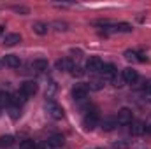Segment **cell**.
Here are the masks:
<instances>
[{"label": "cell", "instance_id": "obj_1", "mask_svg": "<svg viewBox=\"0 0 151 149\" xmlns=\"http://www.w3.org/2000/svg\"><path fill=\"white\" fill-rule=\"evenodd\" d=\"M46 111H47V114H49L53 119H62V117L65 116L62 105H58V104L53 102V100H47V102H46Z\"/></svg>", "mask_w": 151, "mask_h": 149}, {"label": "cell", "instance_id": "obj_2", "mask_svg": "<svg viewBox=\"0 0 151 149\" xmlns=\"http://www.w3.org/2000/svg\"><path fill=\"white\" fill-rule=\"evenodd\" d=\"M102 67H104V63H102V60L97 58V56H91V58L86 62V70H88L90 74H97V72H100Z\"/></svg>", "mask_w": 151, "mask_h": 149}, {"label": "cell", "instance_id": "obj_3", "mask_svg": "<svg viewBox=\"0 0 151 149\" xmlns=\"http://www.w3.org/2000/svg\"><path fill=\"white\" fill-rule=\"evenodd\" d=\"M19 91L28 98V97H32V95H35V93H37V82H35V81H25V82L21 84Z\"/></svg>", "mask_w": 151, "mask_h": 149}, {"label": "cell", "instance_id": "obj_4", "mask_svg": "<svg viewBox=\"0 0 151 149\" xmlns=\"http://www.w3.org/2000/svg\"><path fill=\"white\" fill-rule=\"evenodd\" d=\"M116 121H118V125H132V111L127 109V107L119 109Z\"/></svg>", "mask_w": 151, "mask_h": 149}, {"label": "cell", "instance_id": "obj_5", "mask_svg": "<svg viewBox=\"0 0 151 149\" xmlns=\"http://www.w3.org/2000/svg\"><path fill=\"white\" fill-rule=\"evenodd\" d=\"M97 125H99V114L95 111L88 112V114L84 116V126H86L88 130H93Z\"/></svg>", "mask_w": 151, "mask_h": 149}, {"label": "cell", "instance_id": "obj_6", "mask_svg": "<svg viewBox=\"0 0 151 149\" xmlns=\"http://www.w3.org/2000/svg\"><path fill=\"white\" fill-rule=\"evenodd\" d=\"M2 63H4L5 67H9V69H18V67L21 65V62H19V58H18L16 54H5V56L2 58Z\"/></svg>", "mask_w": 151, "mask_h": 149}, {"label": "cell", "instance_id": "obj_7", "mask_svg": "<svg viewBox=\"0 0 151 149\" xmlns=\"http://www.w3.org/2000/svg\"><path fill=\"white\" fill-rule=\"evenodd\" d=\"M86 95H88V86L86 84H77L72 90V98L74 100H84Z\"/></svg>", "mask_w": 151, "mask_h": 149}, {"label": "cell", "instance_id": "obj_8", "mask_svg": "<svg viewBox=\"0 0 151 149\" xmlns=\"http://www.w3.org/2000/svg\"><path fill=\"white\" fill-rule=\"evenodd\" d=\"M123 79H125V82H128V84H134L137 79H139V74H137V70H134V69H125L123 70Z\"/></svg>", "mask_w": 151, "mask_h": 149}, {"label": "cell", "instance_id": "obj_9", "mask_svg": "<svg viewBox=\"0 0 151 149\" xmlns=\"http://www.w3.org/2000/svg\"><path fill=\"white\" fill-rule=\"evenodd\" d=\"M27 102V97L21 93V91H18V93H14V95H11V104L14 105V107H21L23 104Z\"/></svg>", "mask_w": 151, "mask_h": 149}, {"label": "cell", "instance_id": "obj_10", "mask_svg": "<svg viewBox=\"0 0 151 149\" xmlns=\"http://www.w3.org/2000/svg\"><path fill=\"white\" fill-rule=\"evenodd\" d=\"M56 69L58 70H72L74 69V63L69 58H63V60H58L56 62Z\"/></svg>", "mask_w": 151, "mask_h": 149}, {"label": "cell", "instance_id": "obj_11", "mask_svg": "<svg viewBox=\"0 0 151 149\" xmlns=\"http://www.w3.org/2000/svg\"><path fill=\"white\" fill-rule=\"evenodd\" d=\"M102 74H104V77H107V79H113V75L118 72L116 70V67H114L113 63H106L104 67H102V70H100Z\"/></svg>", "mask_w": 151, "mask_h": 149}, {"label": "cell", "instance_id": "obj_12", "mask_svg": "<svg viewBox=\"0 0 151 149\" xmlns=\"http://www.w3.org/2000/svg\"><path fill=\"white\" fill-rule=\"evenodd\" d=\"M19 40H21V35L19 34H9V35H5V39H4V44L5 46H16Z\"/></svg>", "mask_w": 151, "mask_h": 149}, {"label": "cell", "instance_id": "obj_13", "mask_svg": "<svg viewBox=\"0 0 151 149\" xmlns=\"http://www.w3.org/2000/svg\"><path fill=\"white\" fill-rule=\"evenodd\" d=\"M125 58H127L128 62H146V56H144V54H137V53H134V51H127V53H125Z\"/></svg>", "mask_w": 151, "mask_h": 149}, {"label": "cell", "instance_id": "obj_14", "mask_svg": "<svg viewBox=\"0 0 151 149\" xmlns=\"http://www.w3.org/2000/svg\"><path fill=\"white\" fill-rule=\"evenodd\" d=\"M32 69H34L35 72H44V70L47 69V60H42V58L35 60V62L32 63Z\"/></svg>", "mask_w": 151, "mask_h": 149}, {"label": "cell", "instance_id": "obj_15", "mask_svg": "<svg viewBox=\"0 0 151 149\" xmlns=\"http://www.w3.org/2000/svg\"><path fill=\"white\" fill-rule=\"evenodd\" d=\"M47 142L51 144V148L56 149V148H62L63 146V135H53L47 139Z\"/></svg>", "mask_w": 151, "mask_h": 149}, {"label": "cell", "instance_id": "obj_16", "mask_svg": "<svg viewBox=\"0 0 151 149\" xmlns=\"http://www.w3.org/2000/svg\"><path fill=\"white\" fill-rule=\"evenodd\" d=\"M130 130H132L134 135H141V133L146 132V126H144L141 121H135V123H132V128H130Z\"/></svg>", "mask_w": 151, "mask_h": 149}, {"label": "cell", "instance_id": "obj_17", "mask_svg": "<svg viewBox=\"0 0 151 149\" xmlns=\"http://www.w3.org/2000/svg\"><path fill=\"white\" fill-rule=\"evenodd\" d=\"M14 144V137L12 135H4L0 137V148H11Z\"/></svg>", "mask_w": 151, "mask_h": 149}, {"label": "cell", "instance_id": "obj_18", "mask_svg": "<svg viewBox=\"0 0 151 149\" xmlns=\"http://www.w3.org/2000/svg\"><path fill=\"white\" fill-rule=\"evenodd\" d=\"M7 105H11V93L0 91V107H7Z\"/></svg>", "mask_w": 151, "mask_h": 149}, {"label": "cell", "instance_id": "obj_19", "mask_svg": "<svg viewBox=\"0 0 151 149\" xmlns=\"http://www.w3.org/2000/svg\"><path fill=\"white\" fill-rule=\"evenodd\" d=\"M116 125H118V121H116L114 117H107V119H104V121H102V128H104V130H107V132H109V130H113Z\"/></svg>", "mask_w": 151, "mask_h": 149}, {"label": "cell", "instance_id": "obj_20", "mask_svg": "<svg viewBox=\"0 0 151 149\" xmlns=\"http://www.w3.org/2000/svg\"><path fill=\"white\" fill-rule=\"evenodd\" d=\"M34 32L39 34V35H46L47 34V25L46 23H35L34 25Z\"/></svg>", "mask_w": 151, "mask_h": 149}, {"label": "cell", "instance_id": "obj_21", "mask_svg": "<svg viewBox=\"0 0 151 149\" xmlns=\"http://www.w3.org/2000/svg\"><path fill=\"white\" fill-rule=\"evenodd\" d=\"M39 146L32 140V139H27V140H23L21 144H19V149H37Z\"/></svg>", "mask_w": 151, "mask_h": 149}, {"label": "cell", "instance_id": "obj_22", "mask_svg": "<svg viewBox=\"0 0 151 149\" xmlns=\"http://www.w3.org/2000/svg\"><path fill=\"white\" fill-rule=\"evenodd\" d=\"M111 82H113V86H116V88H121L123 82H125V79H123V75H119L116 72V74L113 75V79H111Z\"/></svg>", "mask_w": 151, "mask_h": 149}, {"label": "cell", "instance_id": "obj_23", "mask_svg": "<svg viewBox=\"0 0 151 149\" xmlns=\"http://www.w3.org/2000/svg\"><path fill=\"white\" fill-rule=\"evenodd\" d=\"M114 30H116V32H125V34H128V32H132V27H130L128 23H118V25L114 27Z\"/></svg>", "mask_w": 151, "mask_h": 149}, {"label": "cell", "instance_id": "obj_24", "mask_svg": "<svg viewBox=\"0 0 151 149\" xmlns=\"http://www.w3.org/2000/svg\"><path fill=\"white\" fill-rule=\"evenodd\" d=\"M55 91H56V84H55V82H49V86H47V90H46V98H53Z\"/></svg>", "mask_w": 151, "mask_h": 149}, {"label": "cell", "instance_id": "obj_25", "mask_svg": "<svg viewBox=\"0 0 151 149\" xmlns=\"http://www.w3.org/2000/svg\"><path fill=\"white\" fill-rule=\"evenodd\" d=\"M142 98H144L148 104H151V88H146V90H144V93H142Z\"/></svg>", "mask_w": 151, "mask_h": 149}, {"label": "cell", "instance_id": "obj_26", "mask_svg": "<svg viewBox=\"0 0 151 149\" xmlns=\"http://www.w3.org/2000/svg\"><path fill=\"white\" fill-rule=\"evenodd\" d=\"M70 74H72V75H76V77H81V75L84 74V70H83L81 67H74V69L70 70Z\"/></svg>", "mask_w": 151, "mask_h": 149}, {"label": "cell", "instance_id": "obj_27", "mask_svg": "<svg viewBox=\"0 0 151 149\" xmlns=\"http://www.w3.org/2000/svg\"><path fill=\"white\" fill-rule=\"evenodd\" d=\"M88 88H90V90H100V88H102V81H93V82H90Z\"/></svg>", "mask_w": 151, "mask_h": 149}, {"label": "cell", "instance_id": "obj_28", "mask_svg": "<svg viewBox=\"0 0 151 149\" xmlns=\"http://www.w3.org/2000/svg\"><path fill=\"white\" fill-rule=\"evenodd\" d=\"M12 9H14L16 12H23V14H28V9H27V7H21V5H14Z\"/></svg>", "mask_w": 151, "mask_h": 149}, {"label": "cell", "instance_id": "obj_29", "mask_svg": "<svg viewBox=\"0 0 151 149\" xmlns=\"http://www.w3.org/2000/svg\"><path fill=\"white\" fill-rule=\"evenodd\" d=\"M11 116L16 119V117L19 116V107H12V111H11Z\"/></svg>", "mask_w": 151, "mask_h": 149}, {"label": "cell", "instance_id": "obj_30", "mask_svg": "<svg viewBox=\"0 0 151 149\" xmlns=\"http://www.w3.org/2000/svg\"><path fill=\"white\" fill-rule=\"evenodd\" d=\"M0 34H4V27H0Z\"/></svg>", "mask_w": 151, "mask_h": 149}]
</instances>
